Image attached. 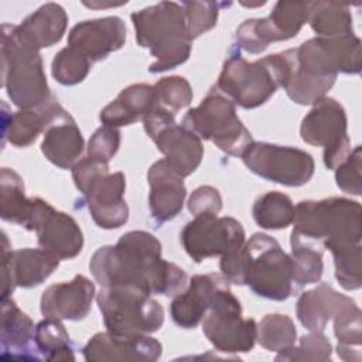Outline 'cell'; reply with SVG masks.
I'll list each match as a JSON object with an SVG mask.
<instances>
[{
  "mask_svg": "<svg viewBox=\"0 0 362 362\" xmlns=\"http://www.w3.org/2000/svg\"><path fill=\"white\" fill-rule=\"evenodd\" d=\"M89 270L102 287L133 286L150 294L174 296L187 284L185 272L164 260L160 240L144 230H130L115 246L99 247Z\"/></svg>",
  "mask_w": 362,
  "mask_h": 362,
  "instance_id": "6da1fadb",
  "label": "cell"
},
{
  "mask_svg": "<svg viewBox=\"0 0 362 362\" xmlns=\"http://www.w3.org/2000/svg\"><path fill=\"white\" fill-rule=\"evenodd\" d=\"M284 52L288 75L283 88L298 105H314L322 99L339 72H361V40L355 34L315 37Z\"/></svg>",
  "mask_w": 362,
  "mask_h": 362,
  "instance_id": "7a4b0ae2",
  "label": "cell"
},
{
  "mask_svg": "<svg viewBox=\"0 0 362 362\" xmlns=\"http://www.w3.org/2000/svg\"><path fill=\"white\" fill-rule=\"evenodd\" d=\"M290 240L318 249L361 243L362 208L348 198L332 197L321 201H301L296 206Z\"/></svg>",
  "mask_w": 362,
  "mask_h": 362,
  "instance_id": "3957f363",
  "label": "cell"
},
{
  "mask_svg": "<svg viewBox=\"0 0 362 362\" xmlns=\"http://www.w3.org/2000/svg\"><path fill=\"white\" fill-rule=\"evenodd\" d=\"M137 44L148 48L156 61L151 74L164 72L184 64L191 54V40L187 35L182 6L174 1H160L132 14Z\"/></svg>",
  "mask_w": 362,
  "mask_h": 362,
  "instance_id": "277c9868",
  "label": "cell"
},
{
  "mask_svg": "<svg viewBox=\"0 0 362 362\" xmlns=\"http://www.w3.org/2000/svg\"><path fill=\"white\" fill-rule=\"evenodd\" d=\"M287 75L288 61L284 51L247 62L238 49L225 61L216 88L235 105L255 109L266 103L279 86H284Z\"/></svg>",
  "mask_w": 362,
  "mask_h": 362,
  "instance_id": "5b68a950",
  "label": "cell"
},
{
  "mask_svg": "<svg viewBox=\"0 0 362 362\" xmlns=\"http://www.w3.org/2000/svg\"><path fill=\"white\" fill-rule=\"evenodd\" d=\"M3 86L20 109H35L48 103L49 92L40 51L24 42L14 25H1Z\"/></svg>",
  "mask_w": 362,
  "mask_h": 362,
  "instance_id": "8992f818",
  "label": "cell"
},
{
  "mask_svg": "<svg viewBox=\"0 0 362 362\" xmlns=\"http://www.w3.org/2000/svg\"><path fill=\"white\" fill-rule=\"evenodd\" d=\"M242 281L267 300L284 301L293 291V263L279 242L253 233L242 247Z\"/></svg>",
  "mask_w": 362,
  "mask_h": 362,
  "instance_id": "52a82bcc",
  "label": "cell"
},
{
  "mask_svg": "<svg viewBox=\"0 0 362 362\" xmlns=\"http://www.w3.org/2000/svg\"><path fill=\"white\" fill-rule=\"evenodd\" d=\"M96 303L107 331L119 335H148L164 322V310L150 293L133 286L102 287Z\"/></svg>",
  "mask_w": 362,
  "mask_h": 362,
  "instance_id": "ba28073f",
  "label": "cell"
},
{
  "mask_svg": "<svg viewBox=\"0 0 362 362\" xmlns=\"http://www.w3.org/2000/svg\"><path fill=\"white\" fill-rule=\"evenodd\" d=\"M199 139L212 141L229 156H242L250 143V132L236 115L235 103L214 86L202 102L189 109L181 122Z\"/></svg>",
  "mask_w": 362,
  "mask_h": 362,
  "instance_id": "9c48e42d",
  "label": "cell"
},
{
  "mask_svg": "<svg viewBox=\"0 0 362 362\" xmlns=\"http://www.w3.org/2000/svg\"><path fill=\"white\" fill-rule=\"evenodd\" d=\"M202 332L219 352H249L255 346L257 325L255 320L242 317L240 303L229 283L215 291L202 320Z\"/></svg>",
  "mask_w": 362,
  "mask_h": 362,
  "instance_id": "30bf717a",
  "label": "cell"
},
{
  "mask_svg": "<svg viewBox=\"0 0 362 362\" xmlns=\"http://www.w3.org/2000/svg\"><path fill=\"white\" fill-rule=\"evenodd\" d=\"M303 141L324 147V164L335 170L351 153V139L346 132V113L334 98L317 100L300 126Z\"/></svg>",
  "mask_w": 362,
  "mask_h": 362,
  "instance_id": "8fae6325",
  "label": "cell"
},
{
  "mask_svg": "<svg viewBox=\"0 0 362 362\" xmlns=\"http://www.w3.org/2000/svg\"><path fill=\"white\" fill-rule=\"evenodd\" d=\"M240 157L252 173L281 185L300 187L314 175L311 154L300 148L253 141Z\"/></svg>",
  "mask_w": 362,
  "mask_h": 362,
  "instance_id": "7c38bea8",
  "label": "cell"
},
{
  "mask_svg": "<svg viewBox=\"0 0 362 362\" xmlns=\"http://www.w3.org/2000/svg\"><path fill=\"white\" fill-rule=\"evenodd\" d=\"M143 126L167 163L181 177H188L198 168L204 156L202 141L192 130L177 124L175 116L153 107L144 117Z\"/></svg>",
  "mask_w": 362,
  "mask_h": 362,
  "instance_id": "4fadbf2b",
  "label": "cell"
},
{
  "mask_svg": "<svg viewBox=\"0 0 362 362\" xmlns=\"http://www.w3.org/2000/svg\"><path fill=\"white\" fill-rule=\"evenodd\" d=\"M245 230L235 218L198 215L181 232V243L188 256L199 263L208 257L225 256L245 245Z\"/></svg>",
  "mask_w": 362,
  "mask_h": 362,
  "instance_id": "5bb4252c",
  "label": "cell"
},
{
  "mask_svg": "<svg viewBox=\"0 0 362 362\" xmlns=\"http://www.w3.org/2000/svg\"><path fill=\"white\" fill-rule=\"evenodd\" d=\"M308 14L310 1H279L267 17L245 20L238 27V41L246 52L260 54L270 42L296 37Z\"/></svg>",
  "mask_w": 362,
  "mask_h": 362,
  "instance_id": "9a60e30c",
  "label": "cell"
},
{
  "mask_svg": "<svg viewBox=\"0 0 362 362\" xmlns=\"http://www.w3.org/2000/svg\"><path fill=\"white\" fill-rule=\"evenodd\" d=\"M1 300L8 298L17 286L24 288L40 286L59 266V259L44 249L11 250L4 232H1Z\"/></svg>",
  "mask_w": 362,
  "mask_h": 362,
  "instance_id": "2e32d148",
  "label": "cell"
},
{
  "mask_svg": "<svg viewBox=\"0 0 362 362\" xmlns=\"http://www.w3.org/2000/svg\"><path fill=\"white\" fill-rule=\"evenodd\" d=\"M126 178L117 171L109 170L98 174L83 189L88 211L95 223L103 229H116L129 219V208L124 201Z\"/></svg>",
  "mask_w": 362,
  "mask_h": 362,
  "instance_id": "e0dca14e",
  "label": "cell"
},
{
  "mask_svg": "<svg viewBox=\"0 0 362 362\" xmlns=\"http://www.w3.org/2000/svg\"><path fill=\"white\" fill-rule=\"evenodd\" d=\"M88 362L106 361H157L163 354L161 344L148 335H119L110 331L93 335L82 349Z\"/></svg>",
  "mask_w": 362,
  "mask_h": 362,
  "instance_id": "ac0fdd59",
  "label": "cell"
},
{
  "mask_svg": "<svg viewBox=\"0 0 362 362\" xmlns=\"http://www.w3.org/2000/svg\"><path fill=\"white\" fill-rule=\"evenodd\" d=\"M124 41L126 25L116 16L78 23L68 35V45L79 51L90 62L105 59L109 54L120 49Z\"/></svg>",
  "mask_w": 362,
  "mask_h": 362,
  "instance_id": "d6986e66",
  "label": "cell"
},
{
  "mask_svg": "<svg viewBox=\"0 0 362 362\" xmlns=\"http://www.w3.org/2000/svg\"><path fill=\"white\" fill-rule=\"evenodd\" d=\"M95 297V284L85 276L76 274L71 281H62L47 287L41 296L40 308L45 318L83 320Z\"/></svg>",
  "mask_w": 362,
  "mask_h": 362,
  "instance_id": "ffe728a7",
  "label": "cell"
},
{
  "mask_svg": "<svg viewBox=\"0 0 362 362\" xmlns=\"http://www.w3.org/2000/svg\"><path fill=\"white\" fill-rule=\"evenodd\" d=\"M182 178L184 177H181L165 158L156 161L148 168V206L150 214L157 223L171 221L181 212L187 195Z\"/></svg>",
  "mask_w": 362,
  "mask_h": 362,
  "instance_id": "44dd1931",
  "label": "cell"
},
{
  "mask_svg": "<svg viewBox=\"0 0 362 362\" xmlns=\"http://www.w3.org/2000/svg\"><path fill=\"white\" fill-rule=\"evenodd\" d=\"M0 344L3 359H42L35 344V327L31 318L24 314L10 297L1 300Z\"/></svg>",
  "mask_w": 362,
  "mask_h": 362,
  "instance_id": "7402d4cb",
  "label": "cell"
},
{
  "mask_svg": "<svg viewBox=\"0 0 362 362\" xmlns=\"http://www.w3.org/2000/svg\"><path fill=\"white\" fill-rule=\"evenodd\" d=\"M226 283L229 281L218 273L192 276L188 288L175 294L170 304L173 321L181 328H195L204 320L215 291Z\"/></svg>",
  "mask_w": 362,
  "mask_h": 362,
  "instance_id": "603a6c76",
  "label": "cell"
},
{
  "mask_svg": "<svg viewBox=\"0 0 362 362\" xmlns=\"http://www.w3.org/2000/svg\"><path fill=\"white\" fill-rule=\"evenodd\" d=\"M41 151L54 165L59 168H72L83 151V137L72 116L61 107L48 123Z\"/></svg>",
  "mask_w": 362,
  "mask_h": 362,
  "instance_id": "cb8c5ba5",
  "label": "cell"
},
{
  "mask_svg": "<svg viewBox=\"0 0 362 362\" xmlns=\"http://www.w3.org/2000/svg\"><path fill=\"white\" fill-rule=\"evenodd\" d=\"M356 303L331 286L321 283L315 288L303 293L297 300V318L308 331L324 332L329 320Z\"/></svg>",
  "mask_w": 362,
  "mask_h": 362,
  "instance_id": "d4e9b609",
  "label": "cell"
},
{
  "mask_svg": "<svg viewBox=\"0 0 362 362\" xmlns=\"http://www.w3.org/2000/svg\"><path fill=\"white\" fill-rule=\"evenodd\" d=\"M35 233L40 247L59 260L78 256L83 246V235L76 221L55 209L42 221Z\"/></svg>",
  "mask_w": 362,
  "mask_h": 362,
  "instance_id": "484cf974",
  "label": "cell"
},
{
  "mask_svg": "<svg viewBox=\"0 0 362 362\" xmlns=\"http://www.w3.org/2000/svg\"><path fill=\"white\" fill-rule=\"evenodd\" d=\"M66 24L68 16L64 7L57 3H45L14 28L24 42L40 51L57 44L65 34Z\"/></svg>",
  "mask_w": 362,
  "mask_h": 362,
  "instance_id": "4316f807",
  "label": "cell"
},
{
  "mask_svg": "<svg viewBox=\"0 0 362 362\" xmlns=\"http://www.w3.org/2000/svg\"><path fill=\"white\" fill-rule=\"evenodd\" d=\"M62 106L52 98L48 103L35 109H20L16 113H7L3 103V143L8 140L13 146L27 147L35 141L40 133H44L51 119Z\"/></svg>",
  "mask_w": 362,
  "mask_h": 362,
  "instance_id": "83f0119b",
  "label": "cell"
},
{
  "mask_svg": "<svg viewBox=\"0 0 362 362\" xmlns=\"http://www.w3.org/2000/svg\"><path fill=\"white\" fill-rule=\"evenodd\" d=\"M154 107V88L147 83H136L123 89L117 98L100 112L105 126L120 127L143 122Z\"/></svg>",
  "mask_w": 362,
  "mask_h": 362,
  "instance_id": "f1b7e54d",
  "label": "cell"
},
{
  "mask_svg": "<svg viewBox=\"0 0 362 362\" xmlns=\"http://www.w3.org/2000/svg\"><path fill=\"white\" fill-rule=\"evenodd\" d=\"M308 23L318 37H339L354 34L352 14L346 3L310 1Z\"/></svg>",
  "mask_w": 362,
  "mask_h": 362,
  "instance_id": "f546056e",
  "label": "cell"
},
{
  "mask_svg": "<svg viewBox=\"0 0 362 362\" xmlns=\"http://www.w3.org/2000/svg\"><path fill=\"white\" fill-rule=\"evenodd\" d=\"M0 215L6 222L24 225L30 206L31 198L24 194V182L21 177L11 168H1L0 178Z\"/></svg>",
  "mask_w": 362,
  "mask_h": 362,
  "instance_id": "4dcf8cb0",
  "label": "cell"
},
{
  "mask_svg": "<svg viewBox=\"0 0 362 362\" xmlns=\"http://www.w3.org/2000/svg\"><path fill=\"white\" fill-rule=\"evenodd\" d=\"M252 214L255 222L263 229H284L293 223L296 206L286 194L269 191L255 201Z\"/></svg>",
  "mask_w": 362,
  "mask_h": 362,
  "instance_id": "1f68e13d",
  "label": "cell"
},
{
  "mask_svg": "<svg viewBox=\"0 0 362 362\" xmlns=\"http://www.w3.org/2000/svg\"><path fill=\"white\" fill-rule=\"evenodd\" d=\"M361 310L358 305H352L337 314L334 320V334L338 339L337 354L342 361L359 362L362 359L361 341H362V324Z\"/></svg>",
  "mask_w": 362,
  "mask_h": 362,
  "instance_id": "d6a6232c",
  "label": "cell"
},
{
  "mask_svg": "<svg viewBox=\"0 0 362 362\" xmlns=\"http://www.w3.org/2000/svg\"><path fill=\"white\" fill-rule=\"evenodd\" d=\"M35 344L47 361H75L69 335L57 318H45L35 327Z\"/></svg>",
  "mask_w": 362,
  "mask_h": 362,
  "instance_id": "836d02e7",
  "label": "cell"
},
{
  "mask_svg": "<svg viewBox=\"0 0 362 362\" xmlns=\"http://www.w3.org/2000/svg\"><path fill=\"white\" fill-rule=\"evenodd\" d=\"M297 331L286 314H267L257 325L256 341L267 351L280 352L296 344Z\"/></svg>",
  "mask_w": 362,
  "mask_h": 362,
  "instance_id": "e575fe53",
  "label": "cell"
},
{
  "mask_svg": "<svg viewBox=\"0 0 362 362\" xmlns=\"http://www.w3.org/2000/svg\"><path fill=\"white\" fill-rule=\"evenodd\" d=\"M291 245V263H293V283L298 287L320 281L324 270L322 250L296 240Z\"/></svg>",
  "mask_w": 362,
  "mask_h": 362,
  "instance_id": "d590c367",
  "label": "cell"
},
{
  "mask_svg": "<svg viewBox=\"0 0 362 362\" xmlns=\"http://www.w3.org/2000/svg\"><path fill=\"white\" fill-rule=\"evenodd\" d=\"M154 107L175 116L194 98L189 82L182 76L161 78L154 86Z\"/></svg>",
  "mask_w": 362,
  "mask_h": 362,
  "instance_id": "8d00e7d4",
  "label": "cell"
},
{
  "mask_svg": "<svg viewBox=\"0 0 362 362\" xmlns=\"http://www.w3.org/2000/svg\"><path fill=\"white\" fill-rule=\"evenodd\" d=\"M334 257L335 277L348 291L358 290L362 286V246H337L329 249Z\"/></svg>",
  "mask_w": 362,
  "mask_h": 362,
  "instance_id": "74e56055",
  "label": "cell"
},
{
  "mask_svg": "<svg viewBox=\"0 0 362 362\" xmlns=\"http://www.w3.org/2000/svg\"><path fill=\"white\" fill-rule=\"evenodd\" d=\"M90 61L72 47L62 48L52 59L51 72L61 85H76L82 82L90 69Z\"/></svg>",
  "mask_w": 362,
  "mask_h": 362,
  "instance_id": "f35d334b",
  "label": "cell"
},
{
  "mask_svg": "<svg viewBox=\"0 0 362 362\" xmlns=\"http://www.w3.org/2000/svg\"><path fill=\"white\" fill-rule=\"evenodd\" d=\"M332 346L321 331H310L303 335L300 344L279 352L276 361H329Z\"/></svg>",
  "mask_w": 362,
  "mask_h": 362,
  "instance_id": "ab89813d",
  "label": "cell"
},
{
  "mask_svg": "<svg viewBox=\"0 0 362 362\" xmlns=\"http://www.w3.org/2000/svg\"><path fill=\"white\" fill-rule=\"evenodd\" d=\"M185 30L192 41L216 25L219 4L215 1H184L182 4Z\"/></svg>",
  "mask_w": 362,
  "mask_h": 362,
  "instance_id": "60d3db41",
  "label": "cell"
},
{
  "mask_svg": "<svg viewBox=\"0 0 362 362\" xmlns=\"http://www.w3.org/2000/svg\"><path fill=\"white\" fill-rule=\"evenodd\" d=\"M361 146H356L335 168L337 185L344 192L361 195Z\"/></svg>",
  "mask_w": 362,
  "mask_h": 362,
  "instance_id": "b9f144b4",
  "label": "cell"
},
{
  "mask_svg": "<svg viewBox=\"0 0 362 362\" xmlns=\"http://www.w3.org/2000/svg\"><path fill=\"white\" fill-rule=\"evenodd\" d=\"M120 146V132L116 127L102 126L99 127L88 143V156L105 163H109L110 158L117 153Z\"/></svg>",
  "mask_w": 362,
  "mask_h": 362,
  "instance_id": "7bdbcfd3",
  "label": "cell"
},
{
  "mask_svg": "<svg viewBox=\"0 0 362 362\" xmlns=\"http://www.w3.org/2000/svg\"><path fill=\"white\" fill-rule=\"evenodd\" d=\"M222 209V197L211 185L198 187L188 199V211L194 215H218Z\"/></svg>",
  "mask_w": 362,
  "mask_h": 362,
  "instance_id": "ee69618b",
  "label": "cell"
}]
</instances>
